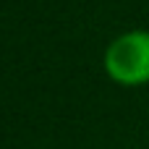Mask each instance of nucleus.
Instances as JSON below:
<instances>
[{
  "label": "nucleus",
  "mask_w": 149,
  "mask_h": 149,
  "mask_svg": "<svg viewBox=\"0 0 149 149\" xmlns=\"http://www.w3.org/2000/svg\"><path fill=\"white\" fill-rule=\"evenodd\" d=\"M105 71L123 86L149 81V31H126L115 37L105 52Z\"/></svg>",
  "instance_id": "1"
}]
</instances>
